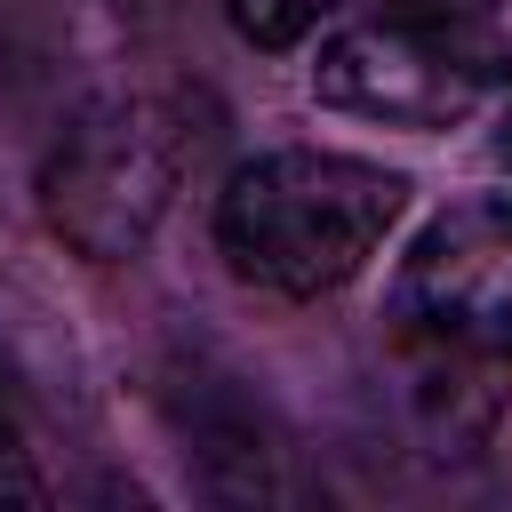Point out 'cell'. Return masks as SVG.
<instances>
[{"mask_svg": "<svg viewBox=\"0 0 512 512\" xmlns=\"http://www.w3.org/2000/svg\"><path fill=\"white\" fill-rule=\"evenodd\" d=\"M408 208V176L360 152H264L216 192V248L272 296L344 288Z\"/></svg>", "mask_w": 512, "mask_h": 512, "instance_id": "6da1fadb", "label": "cell"}, {"mask_svg": "<svg viewBox=\"0 0 512 512\" xmlns=\"http://www.w3.org/2000/svg\"><path fill=\"white\" fill-rule=\"evenodd\" d=\"M184 152H192V136L168 96H104V104L72 112V128L56 136V152L40 168L48 224L80 256H136L176 200Z\"/></svg>", "mask_w": 512, "mask_h": 512, "instance_id": "7a4b0ae2", "label": "cell"}, {"mask_svg": "<svg viewBox=\"0 0 512 512\" xmlns=\"http://www.w3.org/2000/svg\"><path fill=\"white\" fill-rule=\"evenodd\" d=\"M392 328L424 384H456L512 360V192L456 200L416 232L392 280Z\"/></svg>", "mask_w": 512, "mask_h": 512, "instance_id": "3957f363", "label": "cell"}, {"mask_svg": "<svg viewBox=\"0 0 512 512\" xmlns=\"http://www.w3.org/2000/svg\"><path fill=\"white\" fill-rule=\"evenodd\" d=\"M312 88H320V104L360 112V120H392V128H440V120L472 112V96H480V88H472L464 72H448L384 0H376V16L344 24V32L320 48Z\"/></svg>", "mask_w": 512, "mask_h": 512, "instance_id": "277c9868", "label": "cell"}, {"mask_svg": "<svg viewBox=\"0 0 512 512\" xmlns=\"http://www.w3.org/2000/svg\"><path fill=\"white\" fill-rule=\"evenodd\" d=\"M448 72L472 88L512 80V0H384Z\"/></svg>", "mask_w": 512, "mask_h": 512, "instance_id": "5b68a950", "label": "cell"}, {"mask_svg": "<svg viewBox=\"0 0 512 512\" xmlns=\"http://www.w3.org/2000/svg\"><path fill=\"white\" fill-rule=\"evenodd\" d=\"M352 0H232V24L256 48H296L304 32H320L328 16H344Z\"/></svg>", "mask_w": 512, "mask_h": 512, "instance_id": "8992f818", "label": "cell"}, {"mask_svg": "<svg viewBox=\"0 0 512 512\" xmlns=\"http://www.w3.org/2000/svg\"><path fill=\"white\" fill-rule=\"evenodd\" d=\"M0 504H40V472H32V448L8 416V400H0Z\"/></svg>", "mask_w": 512, "mask_h": 512, "instance_id": "52a82bcc", "label": "cell"}, {"mask_svg": "<svg viewBox=\"0 0 512 512\" xmlns=\"http://www.w3.org/2000/svg\"><path fill=\"white\" fill-rule=\"evenodd\" d=\"M504 168H512V120H504Z\"/></svg>", "mask_w": 512, "mask_h": 512, "instance_id": "ba28073f", "label": "cell"}]
</instances>
